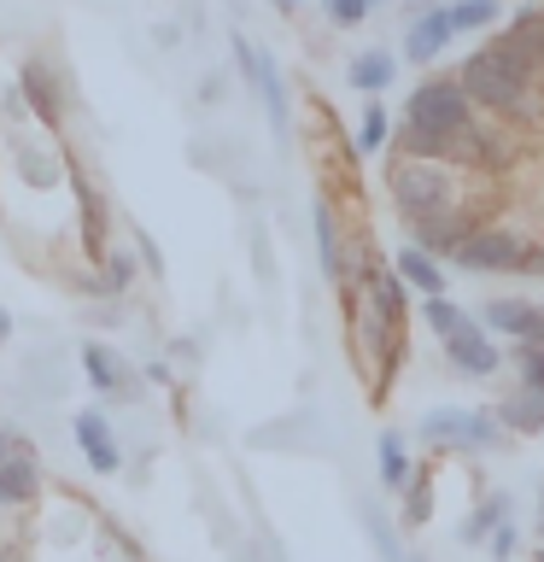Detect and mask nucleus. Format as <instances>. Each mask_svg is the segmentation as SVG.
Masks as SVG:
<instances>
[{"mask_svg":"<svg viewBox=\"0 0 544 562\" xmlns=\"http://www.w3.org/2000/svg\"><path fill=\"white\" fill-rule=\"evenodd\" d=\"M474 117L480 112L468 105V94L456 88V77L416 82V94L404 100V123H398V158H439V165H451L456 140L468 135Z\"/></svg>","mask_w":544,"mask_h":562,"instance_id":"f257e3e1","label":"nucleus"},{"mask_svg":"<svg viewBox=\"0 0 544 562\" xmlns=\"http://www.w3.org/2000/svg\"><path fill=\"white\" fill-rule=\"evenodd\" d=\"M456 88L468 94L474 112H491V117H533L539 112V77L503 42L468 53L463 70H456Z\"/></svg>","mask_w":544,"mask_h":562,"instance_id":"f03ea898","label":"nucleus"},{"mask_svg":"<svg viewBox=\"0 0 544 562\" xmlns=\"http://www.w3.org/2000/svg\"><path fill=\"white\" fill-rule=\"evenodd\" d=\"M451 263L468 276H544L539 240L526 228H509V223H480Z\"/></svg>","mask_w":544,"mask_h":562,"instance_id":"7ed1b4c3","label":"nucleus"},{"mask_svg":"<svg viewBox=\"0 0 544 562\" xmlns=\"http://www.w3.org/2000/svg\"><path fill=\"white\" fill-rule=\"evenodd\" d=\"M386 188H393V205H398L404 223H421V217H433V211L456 205L451 165H439V158H393Z\"/></svg>","mask_w":544,"mask_h":562,"instance_id":"20e7f679","label":"nucleus"},{"mask_svg":"<svg viewBox=\"0 0 544 562\" xmlns=\"http://www.w3.org/2000/svg\"><path fill=\"white\" fill-rule=\"evenodd\" d=\"M416 439L421 446H433V451H474V457H486V451H503V428H498V416L491 411H428L416 422Z\"/></svg>","mask_w":544,"mask_h":562,"instance_id":"39448f33","label":"nucleus"},{"mask_svg":"<svg viewBox=\"0 0 544 562\" xmlns=\"http://www.w3.org/2000/svg\"><path fill=\"white\" fill-rule=\"evenodd\" d=\"M358 299L369 311L381 316L393 334H404L410 328V288L398 281V270H393V258H375V252H363V270H358Z\"/></svg>","mask_w":544,"mask_h":562,"instance_id":"423d86ee","label":"nucleus"},{"mask_svg":"<svg viewBox=\"0 0 544 562\" xmlns=\"http://www.w3.org/2000/svg\"><path fill=\"white\" fill-rule=\"evenodd\" d=\"M474 323L498 340H515V346H544V305L539 299H521V293H491L480 299Z\"/></svg>","mask_w":544,"mask_h":562,"instance_id":"0eeeda50","label":"nucleus"},{"mask_svg":"<svg viewBox=\"0 0 544 562\" xmlns=\"http://www.w3.org/2000/svg\"><path fill=\"white\" fill-rule=\"evenodd\" d=\"M486 217L474 205H445V211H433V217H421V223H410V246H421L428 258H439V263H451L456 252H463V240L480 228Z\"/></svg>","mask_w":544,"mask_h":562,"instance_id":"6e6552de","label":"nucleus"},{"mask_svg":"<svg viewBox=\"0 0 544 562\" xmlns=\"http://www.w3.org/2000/svg\"><path fill=\"white\" fill-rule=\"evenodd\" d=\"M70 439H77L82 463L94 474H117L123 469V439H117V422L105 416V404H88V411L70 416Z\"/></svg>","mask_w":544,"mask_h":562,"instance_id":"1a4fd4ad","label":"nucleus"},{"mask_svg":"<svg viewBox=\"0 0 544 562\" xmlns=\"http://www.w3.org/2000/svg\"><path fill=\"white\" fill-rule=\"evenodd\" d=\"M77 369H82V381L100 393V404H112V398L123 393V386H129V381L140 375V369H135L129 358H123V351H117L112 340H100V334L77 346Z\"/></svg>","mask_w":544,"mask_h":562,"instance_id":"9d476101","label":"nucleus"},{"mask_svg":"<svg viewBox=\"0 0 544 562\" xmlns=\"http://www.w3.org/2000/svg\"><path fill=\"white\" fill-rule=\"evenodd\" d=\"M445 346V363H451V375H463V381H491L503 369V346L491 340V334L474 323L463 334H451V340H439Z\"/></svg>","mask_w":544,"mask_h":562,"instance_id":"9b49d317","label":"nucleus"},{"mask_svg":"<svg viewBox=\"0 0 544 562\" xmlns=\"http://www.w3.org/2000/svg\"><path fill=\"white\" fill-rule=\"evenodd\" d=\"M451 165H468V170H509L515 165V140H509L503 130H486L480 117L468 123V135L456 140V158Z\"/></svg>","mask_w":544,"mask_h":562,"instance_id":"f8f14e48","label":"nucleus"},{"mask_svg":"<svg viewBox=\"0 0 544 562\" xmlns=\"http://www.w3.org/2000/svg\"><path fill=\"white\" fill-rule=\"evenodd\" d=\"M18 88H24V105H30V117H42V123H59L65 117V82L53 77V65L47 59H30L24 65V77H18Z\"/></svg>","mask_w":544,"mask_h":562,"instance_id":"ddd939ff","label":"nucleus"},{"mask_svg":"<svg viewBox=\"0 0 544 562\" xmlns=\"http://www.w3.org/2000/svg\"><path fill=\"white\" fill-rule=\"evenodd\" d=\"M42 463L35 457H18L7 451L0 457V509H30V504H42Z\"/></svg>","mask_w":544,"mask_h":562,"instance_id":"4468645a","label":"nucleus"},{"mask_svg":"<svg viewBox=\"0 0 544 562\" xmlns=\"http://www.w3.org/2000/svg\"><path fill=\"white\" fill-rule=\"evenodd\" d=\"M445 47H451V18H445V7L416 12L410 30H404V59H410V65H433Z\"/></svg>","mask_w":544,"mask_h":562,"instance_id":"2eb2a0df","label":"nucleus"},{"mask_svg":"<svg viewBox=\"0 0 544 562\" xmlns=\"http://www.w3.org/2000/svg\"><path fill=\"white\" fill-rule=\"evenodd\" d=\"M498 42L515 53V59L533 70V77H544V7H526V12H515V24H509Z\"/></svg>","mask_w":544,"mask_h":562,"instance_id":"dca6fc26","label":"nucleus"},{"mask_svg":"<svg viewBox=\"0 0 544 562\" xmlns=\"http://www.w3.org/2000/svg\"><path fill=\"white\" fill-rule=\"evenodd\" d=\"M24 386L35 398H65V386H70V375H65V351L53 346V340H42L24 358Z\"/></svg>","mask_w":544,"mask_h":562,"instance_id":"f3484780","label":"nucleus"},{"mask_svg":"<svg viewBox=\"0 0 544 562\" xmlns=\"http://www.w3.org/2000/svg\"><path fill=\"white\" fill-rule=\"evenodd\" d=\"M498 428L503 434H521V439H533L544 434V393H526V386H509V393L498 398Z\"/></svg>","mask_w":544,"mask_h":562,"instance_id":"a211bd4d","label":"nucleus"},{"mask_svg":"<svg viewBox=\"0 0 544 562\" xmlns=\"http://www.w3.org/2000/svg\"><path fill=\"white\" fill-rule=\"evenodd\" d=\"M393 270H398L404 288L421 293V299H439V293H445V263L428 258L421 246H398V252H393Z\"/></svg>","mask_w":544,"mask_h":562,"instance_id":"6ab92c4d","label":"nucleus"},{"mask_svg":"<svg viewBox=\"0 0 544 562\" xmlns=\"http://www.w3.org/2000/svg\"><path fill=\"white\" fill-rule=\"evenodd\" d=\"M345 77H351V88H358V94L375 100V94H386V88L398 82V59H393L386 47H363L358 59L345 65Z\"/></svg>","mask_w":544,"mask_h":562,"instance_id":"aec40b11","label":"nucleus"},{"mask_svg":"<svg viewBox=\"0 0 544 562\" xmlns=\"http://www.w3.org/2000/svg\"><path fill=\"white\" fill-rule=\"evenodd\" d=\"M375 469H381V486H386V492H404V486H410L416 463H410V446H404L398 428H381V439H375Z\"/></svg>","mask_w":544,"mask_h":562,"instance_id":"412c9836","label":"nucleus"},{"mask_svg":"<svg viewBox=\"0 0 544 562\" xmlns=\"http://www.w3.org/2000/svg\"><path fill=\"white\" fill-rule=\"evenodd\" d=\"M12 170L30 188H59V153L42 147V140H12Z\"/></svg>","mask_w":544,"mask_h":562,"instance_id":"4be33fe9","label":"nucleus"},{"mask_svg":"<svg viewBox=\"0 0 544 562\" xmlns=\"http://www.w3.org/2000/svg\"><path fill=\"white\" fill-rule=\"evenodd\" d=\"M258 100H263V112H270V130L275 135H287V82H281V70H275V59L258 47Z\"/></svg>","mask_w":544,"mask_h":562,"instance_id":"5701e85b","label":"nucleus"},{"mask_svg":"<svg viewBox=\"0 0 544 562\" xmlns=\"http://www.w3.org/2000/svg\"><path fill=\"white\" fill-rule=\"evenodd\" d=\"M358 521H363V533H369V544L381 551V562H410L404 557V544H398V527H393V516L375 504V498H363L358 504Z\"/></svg>","mask_w":544,"mask_h":562,"instance_id":"b1692460","label":"nucleus"},{"mask_svg":"<svg viewBox=\"0 0 544 562\" xmlns=\"http://www.w3.org/2000/svg\"><path fill=\"white\" fill-rule=\"evenodd\" d=\"M509 509H515V498H509V492H491V498H480V504L468 509V521L456 527V539H463V544H486L491 527L509 521Z\"/></svg>","mask_w":544,"mask_h":562,"instance_id":"393cba45","label":"nucleus"},{"mask_svg":"<svg viewBox=\"0 0 544 562\" xmlns=\"http://www.w3.org/2000/svg\"><path fill=\"white\" fill-rule=\"evenodd\" d=\"M421 323H428L439 340H451V334H463V328H474V311H463V305H451L445 293L439 299H421Z\"/></svg>","mask_w":544,"mask_h":562,"instance_id":"a878e982","label":"nucleus"},{"mask_svg":"<svg viewBox=\"0 0 544 562\" xmlns=\"http://www.w3.org/2000/svg\"><path fill=\"white\" fill-rule=\"evenodd\" d=\"M503 12V0H456V7H445L451 18V35H474V30H491Z\"/></svg>","mask_w":544,"mask_h":562,"instance_id":"bb28decb","label":"nucleus"},{"mask_svg":"<svg viewBox=\"0 0 544 562\" xmlns=\"http://www.w3.org/2000/svg\"><path fill=\"white\" fill-rule=\"evenodd\" d=\"M398 498H404V527H428V516H433V474L428 469H416L410 474V486H404L398 492Z\"/></svg>","mask_w":544,"mask_h":562,"instance_id":"cd10ccee","label":"nucleus"},{"mask_svg":"<svg viewBox=\"0 0 544 562\" xmlns=\"http://www.w3.org/2000/svg\"><path fill=\"white\" fill-rule=\"evenodd\" d=\"M386 140H393V117H386L381 100H369L363 117H358V153H381Z\"/></svg>","mask_w":544,"mask_h":562,"instance_id":"c85d7f7f","label":"nucleus"},{"mask_svg":"<svg viewBox=\"0 0 544 562\" xmlns=\"http://www.w3.org/2000/svg\"><path fill=\"white\" fill-rule=\"evenodd\" d=\"M94 270L105 276V288H112L117 299H129V288H135V276H140V263H135V252H112V246H105V258L94 263Z\"/></svg>","mask_w":544,"mask_h":562,"instance_id":"c756f323","label":"nucleus"},{"mask_svg":"<svg viewBox=\"0 0 544 562\" xmlns=\"http://www.w3.org/2000/svg\"><path fill=\"white\" fill-rule=\"evenodd\" d=\"M375 7H386V0H322V18L333 30H358Z\"/></svg>","mask_w":544,"mask_h":562,"instance_id":"7c9ffc66","label":"nucleus"},{"mask_svg":"<svg viewBox=\"0 0 544 562\" xmlns=\"http://www.w3.org/2000/svg\"><path fill=\"white\" fill-rule=\"evenodd\" d=\"M515 369H521V381L526 393H544V346H515Z\"/></svg>","mask_w":544,"mask_h":562,"instance_id":"2f4dec72","label":"nucleus"},{"mask_svg":"<svg viewBox=\"0 0 544 562\" xmlns=\"http://www.w3.org/2000/svg\"><path fill=\"white\" fill-rule=\"evenodd\" d=\"M515 544H521V527L515 521H498L486 533V562H509V557H515Z\"/></svg>","mask_w":544,"mask_h":562,"instance_id":"473e14b6","label":"nucleus"},{"mask_svg":"<svg viewBox=\"0 0 544 562\" xmlns=\"http://www.w3.org/2000/svg\"><path fill=\"white\" fill-rule=\"evenodd\" d=\"M135 263H147V276L165 281V252H158V240L147 235V228H135Z\"/></svg>","mask_w":544,"mask_h":562,"instance_id":"72a5a7b5","label":"nucleus"},{"mask_svg":"<svg viewBox=\"0 0 544 562\" xmlns=\"http://www.w3.org/2000/svg\"><path fill=\"white\" fill-rule=\"evenodd\" d=\"M82 316H88L94 328H117V323H123V299H94Z\"/></svg>","mask_w":544,"mask_h":562,"instance_id":"f704fd0d","label":"nucleus"},{"mask_svg":"<svg viewBox=\"0 0 544 562\" xmlns=\"http://www.w3.org/2000/svg\"><path fill=\"white\" fill-rule=\"evenodd\" d=\"M0 117H12V123H24L30 117V105H24V88H0Z\"/></svg>","mask_w":544,"mask_h":562,"instance_id":"c9c22d12","label":"nucleus"},{"mask_svg":"<svg viewBox=\"0 0 544 562\" xmlns=\"http://www.w3.org/2000/svg\"><path fill=\"white\" fill-rule=\"evenodd\" d=\"M170 358H182V363H200V346H193V340H170Z\"/></svg>","mask_w":544,"mask_h":562,"instance_id":"e433bc0d","label":"nucleus"},{"mask_svg":"<svg viewBox=\"0 0 544 562\" xmlns=\"http://www.w3.org/2000/svg\"><path fill=\"white\" fill-rule=\"evenodd\" d=\"M12 328H18V323H12V311H0V346H12Z\"/></svg>","mask_w":544,"mask_h":562,"instance_id":"4c0bfd02","label":"nucleus"},{"mask_svg":"<svg viewBox=\"0 0 544 562\" xmlns=\"http://www.w3.org/2000/svg\"><path fill=\"white\" fill-rule=\"evenodd\" d=\"M270 7H275V12H293V7H298V0H270Z\"/></svg>","mask_w":544,"mask_h":562,"instance_id":"58836bf2","label":"nucleus"},{"mask_svg":"<svg viewBox=\"0 0 544 562\" xmlns=\"http://www.w3.org/2000/svg\"><path fill=\"white\" fill-rule=\"evenodd\" d=\"M7 451H12V434H7V428H0V457H7Z\"/></svg>","mask_w":544,"mask_h":562,"instance_id":"ea45409f","label":"nucleus"},{"mask_svg":"<svg viewBox=\"0 0 544 562\" xmlns=\"http://www.w3.org/2000/svg\"><path fill=\"white\" fill-rule=\"evenodd\" d=\"M539 539H544V498H539Z\"/></svg>","mask_w":544,"mask_h":562,"instance_id":"a19ab883","label":"nucleus"},{"mask_svg":"<svg viewBox=\"0 0 544 562\" xmlns=\"http://www.w3.org/2000/svg\"><path fill=\"white\" fill-rule=\"evenodd\" d=\"M533 562H544V539H539V551H533Z\"/></svg>","mask_w":544,"mask_h":562,"instance_id":"79ce46f5","label":"nucleus"},{"mask_svg":"<svg viewBox=\"0 0 544 562\" xmlns=\"http://www.w3.org/2000/svg\"><path fill=\"white\" fill-rule=\"evenodd\" d=\"M539 263H544V235H539Z\"/></svg>","mask_w":544,"mask_h":562,"instance_id":"37998d69","label":"nucleus"},{"mask_svg":"<svg viewBox=\"0 0 544 562\" xmlns=\"http://www.w3.org/2000/svg\"><path fill=\"white\" fill-rule=\"evenodd\" d=\"M445 7H456V0H445Z\"/></svg>","mask_w":544,"mask_h":562,"instance_id":"c03bdc74","label":"nucleus"}]
</instances>
